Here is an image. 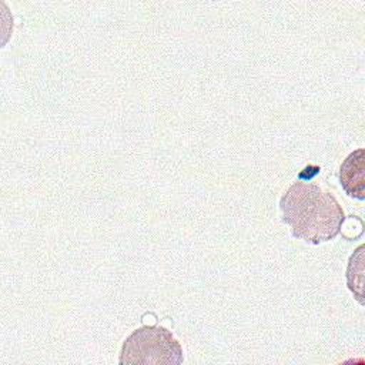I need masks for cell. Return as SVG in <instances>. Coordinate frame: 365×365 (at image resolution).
<instances>
[{
    "instance_id": "cell-1",
    "label": "cell",
    "mask_w": 365,
    "mask_h": 365,
    "mask_svg": "<svg viewBox=\"0 0 365 365\" xmlns=\"http://www.w3.org/2000/svg\"><path fill=\"white\" fill-rule=\"evenodd\" d=\"M282 221L295 238L311 244L334 240L342 228L345 214L338 200L319 185L295 181L279 200Z\"/></svg>"
},
{
    "instance_id": "cell-4",
    "label": "cell",
    "mask_w": 365,
    "mask_h": 365,
    "mask_svg": "<svg viewBox=\"0 0 365 365\" xmlns=\"http://www.w3.org/2000/svg\"><path fill=\"white\" fill-rule=\"evenodd\" d=\"M364 245H359L354 254L349 257L346 268V284L348 288L354 292L355 298L364 304Z\"/></svg>"
},
{
    "instance_id": "cell-3",
    "label": "cell",
    "mask_w": 365,
    "mask_h": 365,
    "mask_svg": "<svg viewBox=\"0 0 365 365\" xmlns=\"http://www.w3.org/2000/svg\"><path fill=\"white\" fill-rule=\"evenodd\" d=\"M339 182L344 191L356 200L365 198V150L348 154L339 167Z\"/></svg>"
},
{
    "instance_id": "cell-2",
    "label": "cell",
    "mask_w": 365,
    "mask_h": 365,
    "mask_svg": "<svg viewBox=\"0 0 365 365\" xmlns=\"http://www.w3.org/2000/svg\"><path fill=\"white\" fill-rule=\"evenodd\" d=\"M184 361L182 346L171 331L158 325H143L123 342L120 359L124 364L180 365Z\"/></svg>"
}]
</instances>
